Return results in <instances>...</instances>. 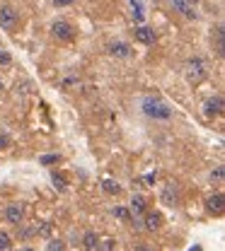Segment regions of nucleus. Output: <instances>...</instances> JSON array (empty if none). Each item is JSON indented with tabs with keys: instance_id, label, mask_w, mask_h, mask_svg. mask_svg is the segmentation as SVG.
<instances>
[{
	"instance_id": "1",
	"label": "nucleus",
	"mask_w": 225,
	"mask_h": 251,
	"mask_svg": "<svg viewBox=\"0 0 225 251\" xmlns=\"http://www.w3.org/2000/svg\"><path fill=\"white\" fill-rule=\"evenodd\" d=\"M141 111H143V116L150 119V121H169V119L174 116L172 107H169L167 102H162L160 97H152V94L141 97Z\"/></svg>"
},
{
	"instance_id": "2",
	"label": "nucleus",
	"mask_w": 225,
	"mask_h": 251,
	"mask_svg": "<svg viewBox=\"0 0 225 251\" xmlns=\"http://www.w3.org/2000/svg\"><path fill=\"white\" fill-rule=\"evenodd\" d=\"M184 77H187V82H191V85L204 82V80L208 77V65H206V61H204L201 56H191L189 61L184 63Z\"/></svg>"
},
{
	"instance_id": "3",
	"label": "nucleus",
	"mask_w": 225,
	"mask_h": 251,
	"mask_svg": "<svg viewBox=\"0 0 225 251\" xmlns=\"http://www.w3.org/2000/svg\"><path fill=\"white\" fill-rule=\"evenodd\" d=\"M19 24V12L12 5H0V29L12 34Z\"/></svg>"
},
{
	"instance_id": "4",
	"label": "nucleus",
	"mask_w": 225,
	"mask_h": 251,
	"mask_svg": "<svg viewBox=\"0 0 225 251\" xmlns=\"http://www.w3.org/2000/svg\"><path fill=\"white\" fill-rule=\"evenodd\" d=\"M160 203L167 205V208H177L182 203V191L177 186V181H167L162 191H160Z\"/></svg>"
},
{
	"instance_id": "5",
	"label": "nucleus",
	"mask_w": 225,
	"mask_h": 251,
	"mask_svg": "<svg viewBox=\"0 0 225 251\" xmlns=\"http://www.w3.org/2000/svg\"><path fill=\"white\" fill-rule=\"evenodd\" d=\"M2 217H5V222L12 225V227L22 225V222H24V205H22V203H7L5 210H2Z\"/></svg>"
},
{
	"instance_id": "6",
	"label": "nucleus",
	"mask_w": 225,
	"mask_h": 251,
	"mask_svg": "<svg viewBox=\"0 0 225 251\" xmlns=\"http://www.w3.org/2000/svg\"><path fill=\"white\" fill-rule=\"evenodd\" d=\"M51 34H54V39H58V41H73L75 27L71 22H66V19H56V22L51 24Z\"/></svg>"
},
{
	"instance_id": "7",
	"label": "nucleus",
	"mask_w": 225,
	"mask_h": 251,
	"mask_svg": "<svg viewBox=\"0 0 225 251\" xmlns=\"http://www.w3.org/2000/svg\"><path fill=\"white\" fill-rule=\"evenodd\" d=\"M167 5L182 17H189V19L196 17V2L194 0H167Z\"/></svg>"
},
{
	"instance_id": "8",
	"label": "nucleus",
	"mask_w": 225,
	"mask_h": 251,
	"mask_svg": "<svg viewBox=\"0 0 225 251\" xmlns=\"http://www.w3.org/2000/svg\"><path fill=\"white\" fill-rule=\"evenodd\" d=\"M133 36H136V41H138V44H143V46H152V44L157 41L155 29L148 27V24H138V27L133 29Z\"/></svg>"
},
{
	"instance_id": "9",
	"label": "nucleus",
	"mask_w": 225,
	"mask_h": 251,
	"mask_svg": "<svg viewBox=\"0 0 225 251\" xmlns=\"http://www.w3.org/2000/svg\"><path fill=\"white\" fill-rule=\"evenodd\" d=\"M223 97L221 94H216V97H211V99H206V104H204V114L208 116V119H213V116H221L223 114Z\"/></svg>"
},
{
	"instance_id": "10",
	"label": "nucleus",
	"mask_w": 225,
	"mask_h": 251,
	"mask_svg": "<svg viewBox=\"0 0 225 251\" xmlns=\"http://www.w3.org/2000/svg\"><path fill=\"white\" fill-rule=\"evenodd\" d=\"M107 51H109V56H114V58H129V56L133 54L131 44H126V41H112V44L107 46Z\"/></svg>"
},
{
	"instance_id": "11",
	"label": "nucleus",
	"mask_w": 225,
	"mask_h": 251,
	"mask_svg": "<svg viewBox=\"0 0 225 251\" xmlns=\"http://www.w3.org/2000/svg\"><path fill=\"white\" fill-rule=\"evenodd\" d=\"M206 208H208V213H213V215H223L225 213V196L223 193H211V196L206 198Z\"/></svg>"
},
{
	"instance_id": "12",
	"label": "nucleus",
	"mask_w": 225,
	"mask_h": 251,
	"mask_svg": "<svg viewBox=\"0 0 225 251\" xmlns=\"http://www.w3.org/2000/svg\"><path fill=\"white\" fill-rule=\"evenodd\" d=\"M162 227V215L157 210H148L146 217H143V230L146 232H157Z\"/></svg>"
},
{
	"instance_id": "13",
	"label": "nucleus",
	"mask_w": 225,
	"mask_h": 251,
	"mask_svg": "<svg viewBox=\"0 0 225 251\" xmlns=\"http://www.w3.org/2000/svg\"><path fill=\"white\" fill-rule=\"evenodd\" d=\"M99 239H102V237H99L97 232L90 230V232H85V234L80 237V244H82V249L85 251H97L99 249Z\"/></svg>"
},
{
	"instance_id": "14",
	"label": "nucleus",
	"mask_w": 225,
	"mask_h": 251,
	"mask_svg": "<svg viewBox=\"0 0 225 251\" xmlns=\"http://www.w3.org/2000/svg\"><path fill=\"white\" fill-rule=\"evenodd\" d=\"M146 208H148V203H146L143 196H133V198H131V210H133V215L146 213Z\"/></svg>"
},
{
	"instance_id": "15",
	"label": "nucleus",
	"mask_w": 225,
	"mask_h": 251,
	"mask_svg": "<svg viewBox=\"0 0 225 251\" xmlns=\"http://www.w3.org/2000/svg\"><path fill=\"white\" fill-rule=\"evenodd\" d=\"M17 237L27 242V239L37 237V230H34V227H24V222H22V225H17Z\"/></svg>"
},
{
	"instance_id": "16",
	"label": "nucleus",
	"mask_w": 225,
	"mask_h": 251,
	"mask_svg": "<svg viewBox=\"0 0 225 251\" xmlns=\"http://www.w3.org/2000/svg\"><path fill=\"white\" fill-rule=\"evenodd\" d=\"M102 188H104L109 196H119V193H121V186H119L116 181H112V179H104V181H102Z\"/></svg>"
},
{
	"instance_id": "17",
	"label": "nucleus",
	"mask_w": 225,
	"mask_h": 251,
	"mask_svg": "<svg viewBox=\"0 0 225 251\" xmlns=\"http://www.w3.org/2000/svg\"><path fill=\"white\" fill-rule=\"evenodd\" d=\"M46 251H66V242H63V239H56V237H49Z\"/></svg>"
},
{
	"instance_id": "18",
	"label": "nucleus",
	"mask_w": 225,
	"mask_h": 251,
	"mask_svg": "<svg viewBox=\"0 0 225 251\" xmlns=\"http://www.w3.org/2000/svg\"><path fill=\"white\" fill-rule=\"evenodd\" d=\"M34 230H37V234H39V237H46V239H49V237H51V232H54V222H41V225H37Z\"/></svg>"
},
{
	"instance_id": "19",
	"label": "nucleus",
	"mask_w": 225,
	"mask_h": 251,
	"mask_svg": "<svg viewBox=\"0 0 225 251\" xmlns=\"http://www.w3.org/2000/svg\"><path fill=\"white\" fill-rule=\"evenodd\" d=\"M10 249H12V237L5 230H0V251H10Z\"/></svg>"
},
{
	"instance_id": "20",
	"label": "nucleus",
	"mask_w": 225,
	"mask_h": 251,
	"mask_svg": "<svg viewBox=\"0 0 225 251\" xmlns=\"http://www.w3.org/2000/svg\"><path fill=\"white\" fill-rule=\"evenodd\" d=\"M97 251H116V242L109 239V237H104V239H99V249Z\"/></svg>"
},
{
	"instance_id": "21",
	"label": "nucleus",
	"mask_w": 225,
	"mask_h": 251,
	"mask_svg": "<svg viewBox=\"0 0 225 251\" xmlns=\"http://www.w3.org/2000/svg\"><path fill=\"white\" fill-rule=\"evenodd\" d=\"M223 179H225V169H223V164H218V167L211 172V181H216V184H223Z\"/></svg>"
},
{
	"instance_id": "22",
	"label": "nucleus",
	"mask_w": 225,
	"mask_h": 251,
	"mask_svg": "<svg viewBox=\"0 0 225 251\" xmlns=\"http://www.w3.org/2000/svg\"><path fill=\"white\" fill-rule=\"evenodd\" d=\"M51 181H54V186L58 191H66V177L63 174H51Z\"/></svg>"
},
{
	"instance_id": "23",
	"label": "nucleus",
	"mask_w": 225,
	"mask_h": 251,
	"mask_svg": "<svg viewBox=\"0 0 225 251\" xmlns=\"http://www.w3.org/2000/svg\"><path fill=\"white\" fill-rule=\"evenodd\" d=\"M58 160H61L58 155H44V157L39 160V164H44V167H51V164H56Z\"/></svg>"
},
{
	"instance_id": "24",
	"label": "nucleus",
	"mask_w": 225,
	"mask_h": 251,
	"mask_svg": "<svg viewBox=\"0 0 225 251\" xmlns=\"http://www.w3.org/2000/svg\"><path fill=\"white\" fill-rule=\"evenodd\" d=\"M112 213H114L116 217H121V220H131V213H129L126 208H114Z\"/></svg>"
},
{
	"instance_id": "25",
	"label": "nucleus",
	"mask_w": 225,
	"mask_h": 251,
	"mask_svg": "<svg viewBox=\"0 0 225 251\" xmlns=\"http://www.w3.org/2000/svg\"><path fill=\"white\" fill-rule=\"evenodd\" d=\"M0 63H2V65H10V63H12V56H10L5 49H0Z\"/></svg>"
},
{
	"instance_id": "26",
	"label": "nucleus",
	"mask_w": 225,
	"mask_h": 251,
	"mask_svg": "<svg viewBox=\"0 0 225 251\" xmlns=\"http://www.w3.org/2000/svg\"><path fill=\"white\" fill-rule=\"evenodd\" d=\"M143 181H146V186H152V181H157V172H150L143 177Z\"/></svg>"
},
{
	"instance_id": "27",
	"label": "nucleus",
	"mask_w": 225,
	"mask_h": 251,
	"mask_svg": "<svg viewBox=\"0 0 225 251\" xmlns=\"http://www.w3.org/2000/svg\"><path fill=\"white\" fill-rule=\"evenodd\" d=\"M10 143H12V140H10V135H0V150H7V147H10Z\"/></svg>"
},
{
	"instance_id": "28",
	"label": "nucleus",
	"mask_w": 225,
	"mask_h": 251,
	"mask_svg": "<svg viewBox=\"0 0 225 251\" xmlns=\"http://www.w3.org/2000/svg\"><path fill=\"white\" fill-rule=\"evenodd\" d=\"M75 0H54V5L56 7H68V5H73Z\"/></svg>"
},
{
	"instance_id": "29",
	"label": "nucleus",
	"mask_w": 225,
	"mask_h": 251,
	"mask_svg": "<svg viewBox=\"0 0 225 251\" xmlns=\"http://www.w3.org/2000/svg\"><path fill=\"white\" fill-rule=\"evenodd\" d=\"M136 251H155V249H150V247H143V244H138V247H136Z\"/></svg>"
},
{
	"instance_id": "30",
	"label": "nucleus",
	"mask_w": 225,
	"mask_h": 251,
	"mask_svg": "<svg viewBox=\"0 0 225 251\" xmlns=\"http://www.w3.org/2000/svg\"><path fill=\"white\" fill-rule=\"evenodd\" d=\"M19 251H37V249H32V247H19Z\"/></svg>"
},
{
	"instance_id": "31",
	"label": "nucleus",
	"mask_w": 225,
	"mask_h": 251,
	"mask_svg": "<svg viewBox=\"0 0 225 251\" xmlns=\"http://www.w3.org/2000/svg\"><path fill=\"white\" fill-rule=\"evenodd\" d=\"M0 92H2V82H0Z\"/></svg>"
}]
</instances>
